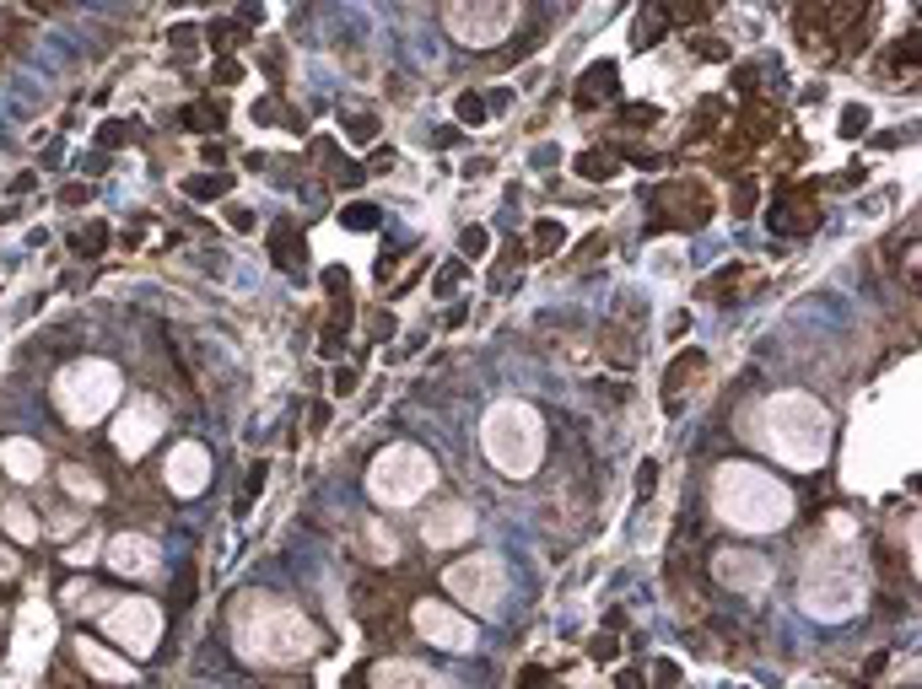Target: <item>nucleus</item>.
<instances>
[{"label":"nucleus","instance_id":"1","mask_svg":"<svg viewBox=\"0 0 922 689\" xmlns=\"http://www.w3.org/2000/svg\"><path fill=\"white\" fill-rule=\"evenodd\" d=\"M713 512L739 533H777L794 523V490L755 463H723L713 474Z\"/></svg>","mask_w":922,"mask_h":689},{"label":"nucleus","instance_id":"2","mask_svg":"<svg viewBox=\"0 0 922 689\" xmlns=\"http://www.w3.org/2000/svg\"><path fill=\"white\" fill-rule=\"evenodd\" d=\"M755 437L777 452V463L788 469H820L831 452V415L809 394H771L760 405Z\"/></svg>","mask_w":922,"mask_h":689},{"label":"nucleus","instance_id":"3","mask_svg":"<svg viewBox=\"0 0 922 689\" xmlns=\"http://www.w3.org/2000/svg\"><path fill=\"white\" fill-rule=\"evenodd\" d=\"M863 604V566H858V544H852V523L831 518L826 539L809 555V576H804V608L815 619H847Z\"/></svg>","mask_w":922,"mask_h":689},{"label":"nucleus","instance_id":"4","mask_svg":"<svg viewBox=\"0 0 922 689\" xmlns=\"http://www.w3.org/2000/svg\"><path fill=\"white\" fill-rule=\"evenodd\" d=\"M238 641H244L253 662H270V668H292V662H302V657H313L324 647L302 608L276 604V598H253V593L238 598Z\"/></svg>","mask_w":922,"mask_h":689},{"label":"nucleus","instance_id":"5","mask_svg":"<svg viewBox=\"0 0 922 689\" xmlns=\"http://www.w3.org/2000/svg\"><path fill=\"white\" fill-rule=\"evenodd\" d=\"M480 447H486V458H491L503 474L529 480V474L540 469V458H546V426H540L535 405L503 399V405L486 415V426H480Z\"/></svg>","mask_w":922,"mask_h":689},{"label":"nucleus","instance_id":"6","mask_svg":"<svg viewBox=\"0 0 922 689\" xmlns=\"http://www.w3.org/2000/svg\"><path fill=\"white\" fill-rule=\"evenodd\" d=\"M120 388H125V377H120V366L114 362H71L60 377H54V409L71 420V426H97L108 409L120 405Z\"/></svg>","mask_w":922,"mask_h":689},{"label":"nucleus","instance_id":"7","mask_svg":"<svg viewBox=\"0 0 922 689\" xmlns=\"http://www.w3.org/2000/svg\"><path fill=\"white\" fill-rule=\"evenodd\" d=\"M432 486H437V463L411 442L383 447L367 463V490H373L377 507H416Z\"/></svg>","mask_w":922,"mask_h":689},{"label":"nucleus","instance_id":"8","mask_svg":"<svg viewBox=\"0 0 922 689\" xmlns=\"http://www.w3.org/2000/svg\"><path fill=\"white\" fill-rule=\"evenodd\" d=\"M443 28L469 49H491L518 28V6L512 0H454L443 11Z\"/></svg>","mask_w":922,"mask_h":689},{"label":"nucleus","instance_id":"9","mask_svg":"<svg viewBox=\"0 0 922 689\" xmlns=\"http://www.w3.org/2000/svg\"><path fill=\"white\" fill-rule=\"evenodd\" d=\"M448 593L459 598V604H475L480 614H491V608L507 598V566L503 555H464L448 566Z\"/></svg>","mask_w":922,"mask_h":689},{"label":"nucleus","instance_id":"10","mask_svg":"<svg viewBox=\"0 0 922 689\" xmlns=\"http://www.w3.org/2000/svg\"><path fill=\"white\" fill-rule=\"evenodd\" d=\"M103 630L130 651V657H146L157 651V636H163V608L152 598H120V604L103 614Z\"/></svg>","mask_w":922,"mask_h":689},{"label":"nucleus","instance_id":"11","mask_svg":"<svg viewBox=\"0 0 922 689\" xmlns=\"http://www.w3.org/2000/svg\"><path fill=\"white\" fill-rule=\"evenodd\" d=\"M411 625H416L421 641L443 651H475V619L459 614L454 604H437V598H416L411 604Z\"/></svg>","mask_w":922,"mask_h":689},{"label":"nucleus","instance_id":"12","mask_svg":"<svg viewBox=\"0 0 922 689\" xmlns=\"http://www.w3.org/2000/svg\"><path fill=\"white\" fill-rule=\"evenodd\" d=\"M713 571H717V582H723V587H734V593H745V598H760V593L771 587V576H777L766 555H755V550H734V544L713 555Z\"/></svg>","mask_w":922,"mask_h":689},{"label":"nucleus","instance_id":"13","mask_svg":"<svg viewBox=\"0 0 922 689\" xmlns=\"http://www.w3.org/2000/svg\"><path fill=\"white\" fill-rule=\"evenodd\" d=\"M157 437H163V409L152 405V399H130V409L114 420V452L135 463Z\"/></svg>","mask_w":922,"mask_h":689},{"label":"nucleus","instance_id":"14","mask_svg":"<svg viewBox=\"0 0 922 689\" xmlns=\"http://www.w3.org/2000/svg\"><path fill=\"white\" fill-rule=\"evenodd\" d=\"M163 486L173 495H200L210 486V452L200 442H178L163 463Z\"/></svg>","mask_w":922,"mask_h":689},{"label":"nucleus","instance_id":"15","mask_svg":"<svg viewBox=\"0 0 922 689\" xmlns=\"http://www.w3.org/2000/svg\"><path fill=\"white\" fill-rule=\"evenodd\" d=\"M659 210L670 216V221H659V227H702V221L713 216V195H707L702 184H691V178H674V184H664V195H659Z\"/></svg>","mask_w":922,"mask_h":689},{"label":"nucleus","instance_id":"16","mask_svg":"<svg viewBox=\"0 0 922 689\" xmlns=\"http://www.w3.org/2000/svg\"><path fill=\"white\" fill-rule=\"evenodd\" d=\"M49 647H54V614L43 604H28L22 619H17V662L39 668L43 657H49Z\"/></svg>","mask_w":922,"mask_h":689},{"label":"nucleus","instance_id":"17","mask_svg":"<svg viewBox=\"0 0 922 689\" xmlns=\"http://www.w3.org/2000/svg\"><path fill=\"white\" fill-rule=\"evenodd\" d=\"M373 689H454L443 674H432L416 657H383L373 662Z\"/></svg>","mask_w":922,"mask_h":689},{"label":"nucleus","instance_id":"18","mask_svg":"<svg viewBox=\"0 0 922 689\" xmlns=\"http://www.w3.org/2000/svg\"><path fill=\"white\" fill-rule=\"evenodd\" d=\"M475 533V512L459 507V501H448V507H437L426 523H421V539H426V550H454Z\"/></svg>","mask_w":922,"mask_h":689},{"label":"nucleus","instance_id":"19","mask_svg":"<svg viewBox=\"0 0 922 689\" xmlns=\"http://www.w3.org/2000/svg\"><path fill=\"white\" fill-rule=\"evenodd\" d=\"M103 555H108V566L120 576H152L157 571V544L146 533H114Z\"/></svg>","mask_w":922,"mask_h":689},{"label":"nucleus","instance_id":"20","mask_svg":"<svg viewBox=\"0 0 922 689\" xmlns=\"http://www.w3.org/2000/svg\"><path fill=\"white\" fill-rule=\"evenodd\" d=\"M71 657H76V668H86V674L103 679V685H130V679H135V668H130L125 657H114L108 647H97L92 636H76V641H71Z\"/></svg>","mask_w":922,"mask_h":689},{"label":"nucleus","instance_id":"21","mask_svg":"<svg viewBox=\"0 0 922 689\" xmlns=\"http://www.w3.org/2000/svg\"><path fill=\"white\" fill-rule=\"evenodd\" d=\"M0 469H6L17 486H33V480H43V447L28 442V437H6V442H0Z\"/></svg>","mask_w":922,"mask_h":689},{"label":"nucleus","instance_id":"22","mask_svg":"<svg viewBox=\"0 0 922 689\" xmlns=\"http://www.w3.org/2000/svg\"><path fill=\"white\" fill-rule=\"evenodd\" d=\"M707 383V356L702 351H680L674 356V366L664 372V399H670V409L685 399V394H696Z\"/></svg>","mask_w":922,"mask_h":689},{"label":"nucleus","instance_id":"23","mask_svg":"<svg viewBox=\"0 0 922 689\" xmlns=\"http://www.w3.org/2000/svg\"><path fill=\"white\" fill-rule=\"evenodd\" d=\"M356 544H362V555L367 561H400V539H394V528H389V518H362V528H356Z\"/></svg>","mask_w":922,"mask_h":689},{"label":"nucleus","instance_id":"24","mask_svg":"<svg viewBox=\"0 0 922 689\" xmlns=\"http://www.w3.org/2000/svg\"><path fill=\"white\" fill-rule=\"evenodd\" d=\"M0 528H6L17 544H33L43 533L39 518H33V507H22V501H0Z\"/></svg>","mask_w":922,"mask_h":689},{"label":"nucleus","instance_id":"25","mask_svg":"<svg viewBox=\"0 0 922 689\" xmlns=\"http://www.w3.org/2000/svg\"><path fill=\"white\" fill-rule=\"evenodd\" d=\"M615 82H621V71H615V65H610V60H604V65H588L583 71V92H578V103H599V97H610V92H615Z\"/></svg>","mask_w":922,"mask_h":689},{"label":"nucleus","instance_id":"26","mask_svg":"<svg viewBox=\"0 0 922 689\" xmlns=\"http://www.w3.org/2000/svg\"><path fill=\"white\" fill-rule=\"evenodd\" d=\"M60 486H65V495H76V501H103V486H97V474L92 469H82V463H65L60 469Z\"/></svg>","mask_w":922,"mask_h":689},{"label":"nucleus","instance_id":"27","mask_svg":"<svg viewBox=\"0 0 922 689\" xmlns=\"http://www.w3.org/2000/svg\"><path fill=\"white\" fill-rule=\"evenodd\" d=\"M567 243V227L556 221V216H540L535 221V232H529V248H535V259H550L556 248Z\"/></svg>","mask_w":922,"mask_h":689},{"label":"nucleus","instance_id":"28","mask_svg":"<svg viewBox=\"0 0 922 689\" xmlns=\"http://www.w3.org/2000/svg\"><path fill=\"white\" fill-rule=\"evenodd\" d=\"M60 598H65V608H76V614H97L103 604H114V598H108L103 587H92V582H71Z\"/></svg>","mask_w":922,"mask_h":689},{"label":"nucleus","instance_id":"29","mask_svg":"<svg viewBox=\"0 0 922 689\" xmlns=\"http://www.w3.org/2000/svg\"><path fill=\"white\" fill-rule=\"evenodd\" d=\"M599 356H604V362H615V366H631V362H636L631 334H621V328H604V334H599Z\"/></svg>","mask_w":922,"mask_h":689},{"label":"nucleus","instance_id":"30","mask_svg":"<svg viewBox=\"0 0 922 689\" xmlns=\"http://www.w3.org/2000/svg\"><path fill=\"white\" fill-rule=\"evenodd\" d=\"M578 178H588V184H604V178H615V157H610V152H583V157H578Z\"/></svg>","mask_w":922,"mask_h":689},{"label":"nucleus","instance_id":"31","mask_svg":"<svg viewBox=\"0 0 922 689\" xmlns=\"http://www.w3.org/2000/svg\"><path fill=\"white\" fill-rule=\"evenodd\" d=\"M454 114H459V124H486V97L480 92H459Z\"/></svg>","mask_w":922,"mask_h":689},{"label":"nucleus","instance_id":"32","mask_svg":"<svg viewBox=\"0 0 922 689\" xmlns=\"http://www.w3.org/2000/svg\"><path fill=\"white\" fill-rule=\"evenodd\" d=\"M92 555H97V533H92V528H86L82 539H76V544H71V550H65V566H86V561H92Z\"/></svg>","mask_w":922,"mask_h":689},{"label":"nucleus","instance_id":"33","mask_svg":"<svg viewBox=\"0 0 922 689\" xmlns=\"http://www.w3.org/2000/svg\"><path fill=\"white\" fill-rule=\"evenodd\" d=\"M459 248L469 253V259H486V248H491V232H486V227H464Z\"/></svg>","mask_w":922,"mask_h":689},{"label":"nucleus","instance_id":"34","mask_svg":"<svg viewBox=\"0 0 922 689\" xmlns=\"http://www.w3.org/2000/svg\"><path fill=\"white\" fill-rule=\"evenodd\" d=\"M863 129H869V108H863V103H847V108H841V135H863Z\"/></svg>","mask_w":922,"mask_h":689},{"label":"nucleus","instance_id":"35","mask_svg":"<svg viewBox=\"0 0 922 689\" xmlns=\"http://www.w3.org/2000/svg\"><path fill=\"white\" fill-rule=\"evenodd\" d=\"M659 33H664V11H653V17H648V11H642V22H636V43H642V49H648V43L659 39Z\"/></svg>","mask_w":922,"mask_h":689},{"label":"nucleus","instance_id":"36","mask_svg":"<svg viewBox=\"0 0 922 689\" xmlns=\"http://www.w3.org/2000/svg\"><path fill=\"white\" fill-rule=\"evenodd\" d=\"M345 227H356V232H373V227H377V210H373V205H351V210H345Z\"/></svg>","mask_w":922,"mask_h":689},{"label":"nucleus","instance_id":"37","mask_svg":"<svg viewBox=\"0 0 922 689\" xmlns=\"http://www.w3.org/2000/svg\"><path fill=\"white\" fill-rule=\"evenodd\" d=\"M189 195L195 200H216V195H227V178H189Z\"/></svg>","mask_w":922,"mask_h":689},{"label":"nucleus","instance_id":"38","mask_svg":"<svg viewBox=\"0 0 922 689\" xmlns=\"http://www.w3.org/2000/svg\"><path fill=\"white\" fill-rule=\"evenodd\" d=\"M588 657H593V662H615V657H621V641H615V636H593Z\"/></svg>","mask_w":922,"mask_h":689},{"label":"nucleus","instance_id":"39","mask_svg":"<svg viewBox=\"0 0 922 689\" xmlns=\"http://www.w3.org/2000/svg\"><path fill=\"white\" fill-rule=\"evenodd\" d=\"M659 119H664V114H659L653 103H631L626 114H621V124H659Z\"/></svg>","mask_w":922,"mask_h":689},{"label":"nucleus","instance_id":"40","mask_svg":"<svg viewBox=\"0 0 922 689\" xmlns=\"http://www.w3.org/2000/svg\"><path fill=\"white\" fill-rule=\"evenodd\" d=\"M82 523H86L82 512H54V518H49V533H60V539H65V533H76Z\"/></svg>","mask_w":922,"mask_h":689},{"label":"nucleus","instance_id":"41","mask_svg":"<svg viewBox=\"0 0 922 689\" xmlns=\"http://www.w3.org/2000/svg\"><path fill=\"white\" fill-rule=\"evenodd\" d=\"M103 243H108V227H92V232H82V243H76V248L92 259V253H103Z\"/></svg>","mask_w":922,"mask_h":689},{"label":"nucleus","instance_id":"42","mask_svg":"<svg viewBox=\"0 0 922 689\" xmlns=\"http://www.w3.org/2000/svg\"><path fill=\"white\" fill-rule=\"evenodd\" d=\"M636 490H642V495H653V490H659V463H653V458L636 469Z\"/></svg>","mask_w":922,"mask_h":689},{"label":"nucleus","instance_id":"43","mask_svg":"<svg viewBox=\"0 0 922 689\" xmlns=\"http://www.w3.org/2000/svg\"><path fill=\"white\" fill-rule=\"evenodd\" d=\"M750 210H755V189L739 184V189H734V216H750Z\"/></svg>","mask_w":922,"mask_h":689},{"label":"nucleus","instance_id":"44","mask_svg":"<svg viewBox=\"0 0 922 689\" xmlns=\"http://www.w3.org/2000/svg\"><path fill=\"white\" fill-rule=\"evenodd\" d=\"M345 394H356V372H351V366L335 372V399H345Z\"/></svg>","mask_w":922,"mask_h":689},{"label":"nucleus","instance_id":"45","mask_svg":"<svg viewBox=\"0 0 922 689\" xmlns=\"http://www.w3.org/2000/svg\"><path fill=\"white\" fill-rule=\"evenodd\" d=\"M373 135H377V119H367V114L351 119V140H373Z\"/></svg>","mask_w":922,"mask_h":689},{"label":"nucleus","instance_id":"46","mask_svg":"<svg viewBox=\"0 0 922 689\" xmlns=\"http://www.w3.org/2000/svg\"><path fill=\"white\" fill-rule=\"evenodd\" d=\"M653 679H659V689H674V685H680V668H674V662H659V668H653Z\"/></svg>","mask_w":922,"mask_h":689},{"label":"nucleus","instance_id":"47","mask_svg":"<svg viewBox=\"0 0 922 689\" xmlns=\"http://www.w3.org/2000/svg\"><path fill=\"white\" fill-rule=\"evenodd\" d=\"M227 221H232L238 232H253V210H244V205H232V210H227Z\"/></svg>","mask_w":922,"mask_h":689},{"label":"nucleus","instance_id":"48","mask_svg":"<svg viewBox=\"0 0 922 689\" xmlns=\"http://www.w3.org/2000/svg\"><path fill=\"white\" fill-rule=\"evenodd\" d=\"M670 17H674V22H702V17H707V6H674Z\"/></svg>","mask_w":922,"mask_h":689},{"label":"nucleus","instance_id":"49","mask_svg":"<svg viewBox=\"0 0 922 689\" xmlns=\"http://www.w3.org/2000/svg\"><path fill=\"white\" fill-rule=\"evenodd\" d=\"M125 129H130V124H120V119L103 124V146H125Z\"/></svg>","mask_w":922,"mask_h":689},{"label":"nucleus","instance_id":"50","mask_svg":"<svg viewBox=\"0 0 922 689\" xmlns=\"http://www.w3.org/2000/svg\"><path fill=\"white\" fill-rule=\"evenodd\" d=\"M86 200H92V189H86V184H71V189L60 195V205H86Z\"/></svg>","mask_w":922,"mask_h":689},{"label":"nucleus","instance_id":"51","mask_svg":"<svg viewBox=\"0 0 922 689\" xmlns=\"http://www.w3.org/2000/svg\"><path fill=\"white\" fill-rule=\"evenodd\" d=\"M17 571H22V561H17V555H11V550H6V544H0V576H6V582H11V576H17Z\"/></svg>","mask_w":922,"mask_h":689},{"label":"nucleus","instance_id":"52","mask_svg":"<svg viewBox=\"0 0 922 689\" xmlns=\"http://www.w3.org/2000/svg\"><path fill=\"white\" fill-rule=\"evenodd\" d=\"M491 173V157H475V163H464V178H486Z\"/></svg>","mask_w":922,"mask_h":689},{"label":"nucleus","instance_id":"53","mask_svg":"<svg viewBox=\"0 0 922 689\" xmlns=\"http://www.w3.org/2000/svg\"><path fill=\"white\" fill-rule=\"evenodd\" d=\"M615 689H642V674H621V679H615Z\"/></svg>","mask_w":922,"mask_h":689},{"label":"nucleus","instance_id":"54","mask_svg":"<svg viewBox=\"0 0 922 689\" xmlns=\"http://www.w3.org/2000/svg\"><path fill=\"white\" fill-rule=\"evenodd\" d=\"M728 689H745V685H728Z\"/></svg>","mask_w":922,"mask_h":689}]
</instances>
